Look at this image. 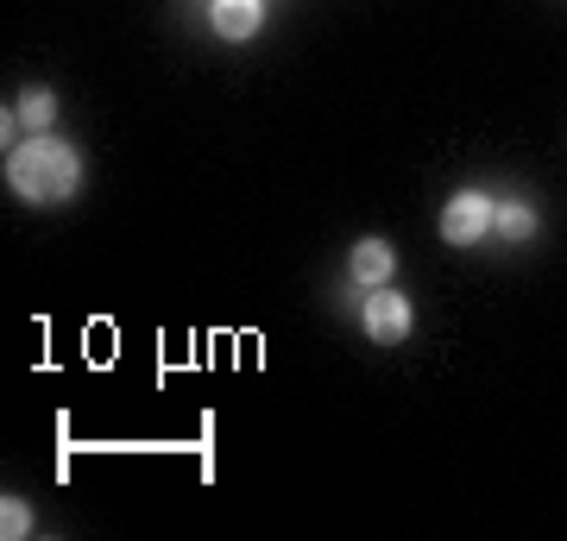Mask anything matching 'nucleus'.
Returning <instances> with one entry per match:
<instances>
[{
    "mask_svg": "<svg viewBox=\"0 0 567 541\" xmlns=\"http://www.w3.org/2000/svg\"><path fill=\"white\" fill-rule=\"evenodd\" d=\"M7 183H13V196L20 201H39V208H51V201H70L82 183V158L76 145L63 139H25L13 158H7Z\"/></svg>",
    "mask_w": 567,
    "mask_h": 541,
    "instance_id": "1",
    "label": "nucleus"
},
{
    "mask_svg": "<svg viewBox=\"0 0 567 541\" xmlns=\"http://www.w3.org/2000/svg\"><path fill=\"white\" fill-rule=\"evenodd\" d=\"M360 321H365V341L398 346V341H410V321H416V309H410V296H398V290H385V283H379V290L365 296Z\"/></svg>",
    "mask_w": 567,
    "mask_h": 541,
    "instance_id": "2",
    "label": "nucleus"
},
{
    "mask_svg": "<svg viewBox=\"0 0 567 541\" xmlns=\"http://www.w3.org/2000/svg\"><path fill=\"white\" fill-rule=\"evenodd\" d=\"M492 208H498L492 196H480V189H461V196L442 208V240H447V246H480V240L492 233Z\"/></svg>",
    "mask_w": 567,
    "mask_h": 541,
    "instance_id": "3",
    "label": "nucleus"
},
{
    "mask_svg": "<svg viewBox=\"0 0 567 541\" xmlns=\"http://www.w3.org/2000/svg\"><path fill=\"white\" fill-rule=\"evenodd\" d=\"M208 20H215V32H221V39L246 44L265 25V0H208Z\"/></svg>",
    "mask_w": 567,
    "mask_h": 541,
    "instance_id": "4",
    "label": "nucleus"
},
{
    "mask_svg": "<svg viewBox=\"0 0 567 541\" xmlns=\"http://www.w3.org/2000/svg\"><path fill=\"white\" fill-rule=\"evenodd\" d=\"M347 271H353V283L379 290V283H391V271H398V252H391L385 240H360L353 246V259H347Z\"/></svg>",
    "mask_w": 567,
    "mask_h": 541,
    "instance_id": "5",
    "label": "nucleus"
},
{
    "mask_svg": "<svg viewBox=\"0 0 567 541\" xmlns=\"http://www.w3.org/2000/svg\"><path fill=\"white\" fill-rule=\"evenodd\" d=\"M20 121L32 126V133H44V126L58 121V95H51L44 82H32V89H25V95H20Z\"/></svg>",
    "mask_w": 567,
    "mask_h": 541,
    "instance_id": "6",
    "label": "nucleus"
},
{
    "mask_svg": "<svg viewBox=\"0 0 567 541\" xmlns=\"http://www.w3.org/2000/svg\"><path fill=\"white\" fill-rule=\"evenodd\" d=\"M492 227H498L505 240H529V233H536V208H524V201H505V208H492Z\"/></svg>",
    "mask_w": 567,
    "mask_h": 541,
    "instance_id": "7",
    "label": "nucleus"
},
{
    "mask_svg": "<svg viewBox=\"0 0 567 541\" xmlns=\"http://www.w3.org/2000/svg\"><path fill=\"white\" fill-rule=\"evenodd\" d=\"M0 529H7V535H32V510H25L20 498H7V510H0Z\"/></svg>",
    "mask_w": 567,
    "mask_h": 541,
    "instance_id": "8",
    "label": "nucleus"
}]
</instances>
